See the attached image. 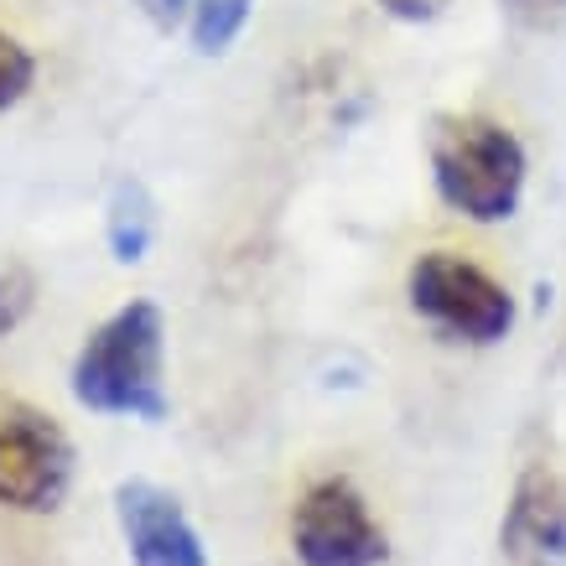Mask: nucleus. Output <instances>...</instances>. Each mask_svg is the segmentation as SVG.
Here are the masks:
<instances>
[{
  "label": "nucleus",
  "mask_w": 566,
  "mask_h": 566,
  "mask_svg": "<svg viewBox=\"0 0 566 566\" xmlns=\"http://www.w3.org/2000/svg\"><path fill=\"white\" fill-rule=\"evenodd\" d=\"M73 400L94 416L125 421H167V317L156 302L136 296L88 333L69 369Z\"/></svg>",
  "instance_id": "f257e3e1"
},
{
  "label": "nucleus",
  "mask_w": 566,
  "mask_h": 566,
  "mask_svg": "<svg viewBox=\"0 0 566 566\" xmlns=\"http://www.w3.org/2000/svg\"><path fill=\"white\" fill-rule=\"evenodd\" d=\"M427 156L437 198L452 213H463L473 223L515 219L531 161H525V146L510 125L489 120V115H442L431 125Z\"/></svg>",
  "instance_id": "f03ea898"
},
{
  "label": "nucleus",
  "mask_w": 566,
  "mask_h": 566,
  "mask_svg": "<svg viewBox=\"0 0 566 566\" xmlns=\"http://www.w3.org/2000/svg\"><path fill=\"white\" fill-rule=\"evenodd\" d=\"M78 473L73 437L32 400H0V504L17 515H57Z\"/></svg>",
  "instance_id": "7ed1b4c3"
},
{
  "label": "nucleus",
  "mask_w": 566,
  "mask_h": 566,
  "mask_svg": "<svg viewBox=\"0 0 566 566\" xmlns=\"http://www.w3.org/2000/svg\"><path fill=\"white\" fill-rule=\"evenodd\" d=\"M411 312L427 317L437 333L463 344H499L515 327V296L494 275L452 250H427L406 275Z\"/></svg>",
  "instance_id": "20e7f679"
},
{
  "label": "nucleus",
  "mask_w": 566,
  "mask_h": 566,
  "mask_svg": "<svg viewBox=\"0 0 566 566\" xmlns=\"http://www.w3.org/2000/svg\"><path fill=\"white\" fill-rule=\"evenodd\" d=\"M292 556L302 566H385L390 535L344 473H327V479H312L296 499Z\"/></svg>",
  "instance_id": "39448f33"
},
{
  "label": "nucleus",
  "mask_w": 566,
  "mask_h": 566,
  "mask_svg": "<svg viewBox=\"0 0 566 566\" xmlns=\"http://www.w3.org/2000/svg\"><path fill=\"white\" fill-rule=\"evenodd\" d=\"M115 525L130 566H213L182 499L151 479L115 483Z\"/></svg>",
  "instance_id": "423d86ee"
},
{
  "label": "nucleus",
  "mask_w": 566,
  "mask_h": 566,
  "mask_svg": "<svg viewBox=\"0 0 566 566\" xmlns=\"http://www.w3.org/2000/svg\"><path fill=\"white\" fill-rule=\"evenodd\" d=\"M499 546L515 566H566V479L531 463L499 520Z\"/></svg>",
  "instance_id": "0eeeda50"
},
{
  "label": "nucleus",
  "mask_w": 566,
  "mask_h": 566,
  "mask_svg": "<svg viewBox=\"0 0 566 566\" xmlns=\"http://www.w3.org/2000/svg\"><path fill=\"white\" fill-rule=\"evenodd\" d=\"M156 229H161V219H156L151 188L130 172L115 177L109 198H104V244H109V255L120 260V265H140V260L151 255Z\"/></svg>",
  "instance_id": "6e6552de"
},
{
  "label": "nucleus",
  "mask_w": 566,
  "mask_h": 566,
  "mask_svg": "<svg viewBox=\"0 0 566 566\" xmlns=\"http://www.w3.org/2000/svg\"><path fill=\"white\" fill-rule=\"evenodd\" d=\"M250 11H255V0H192V17H188L192 48L203 57L229 52L240 42L244 27H250Z\"/></svg>",
  "instance_id": "1a4fd4ad"
},
{
  "label": "nucleus",
  "mask_w": 566,
  "mask_h": 566,
  "mask_svg": "<svg viewBox=\"0 0 566 566\" xmlns=\"http://www.w3.org/2000/svg\"><path fill=\"white\" fill-rule=\"evenodd\" d=\"M36 307V275L21 260H0V338H11Z\"/></svg>",
  "instance_id": "9d476101"
},
{
  "label": "nucleus",
  "mask_w": 566,
  "mask_h": 566,
  "mask_svg": "<svg viewBox=\"0 0 566 566\" xmlns=\"http://www.w3.org/2000/svg\"><path fill=\"white\" fill-rule=\"evenodd\" d=\"M32 84H36L32 48H21L17 36L0 27V115H6V109H17V104L32 94Z\"/></svg>",
  "instance_id": "9b49d317"
},
{
  "label": "nucleus",
  "mask_w": 566,
  "mask_h": 566,
  "mask_svg": "<svg viewBox=\"0 0 566 566\" xmlns=\"http://www.w3.org/2000/svg\"><path fill=\"white\" fill-rule=\"evenodd\" d=\"M515 27H551L566 17V0H499Z\"/></svg>",
  "instance_id": "f8f14e48"
},
{
  "label": "nucleus",
  "mask_w": 566,
  "mask_h": 566,
  "mask_svg": "<svg viewBox=\"0 0 566 566\" xmlns=\"http://www.w3.org/2000/svg\"><path fill=\"white\" fill-rule=\"evenodd\" d=\"M379 11H390L395 21H416V27H421V21H437L447 11V0H375Z\"/></svg>",
  "instance_id": "ddd939ff"
},
{
  "label": "nucleus",
  "mask_w": 566,
  "mask_h": 566,
  "mask_svg": "<svg viewBox=\"0 0 566 566\" xmlns=\"http://www.w3.org/2000/svg\"><path fill=\"white\" fill-rule=\"evenodd\" d=\"M140 6H146V17H151L161 32H172L177 21L192 17V0H140Z\"/></svg>",
  "instance_id": "4468645a"
}]
</instances>
